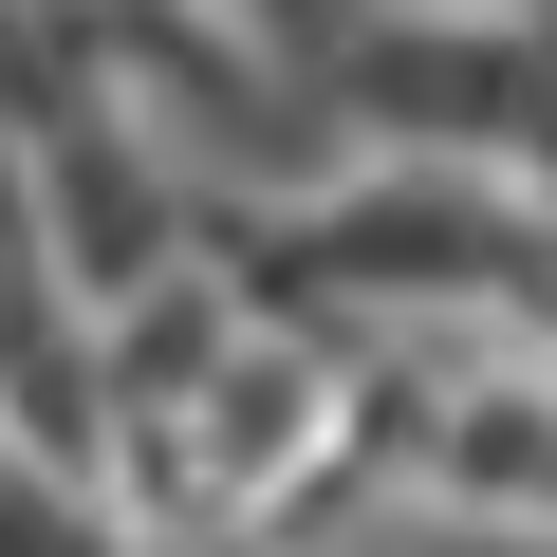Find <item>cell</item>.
Instances as JSON below:
<instances>
[{"label": "cell", "mask_w": 557, "mask_h": 557, "mask_svg": "<svg viewBox=\"0 0 557 557\" xmlns=\"http://www.w3.org/2000/svg\"><path fill=\"white\" fill-rule=\"evenodd\" d=\"M0 557H131V539H112L94 483H20V465H0Z\"/></svg>", "instance_id": "cell-1"}, {"label": "cell", "mask_w": 557, "mask_h": 557, "mask_svg": "<svg viewBox=\"0 0 557 557\" xmlns=\"http://www.w3.org/2000/svg\"><path fill=\"white\" fill-rule=\"evenodd\" d=\"M223 20H242V57H298V75H317V57L372 20V0H223Z\"/></svg>", "instance_id": "cell-2"}]
</instances>
